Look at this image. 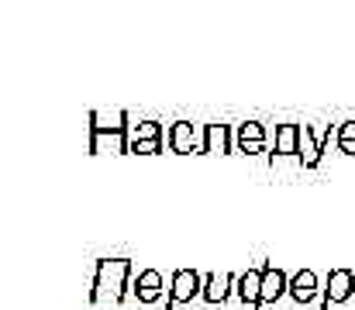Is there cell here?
Masks as SVG:
<instances>
[{"mask_svg": "<svg viewBox=\"0 0 355 310\" xmlns=\"http://www.w3.org/2000/svg\"><path fill=\"white\" fill-rule=\"evenodd\" d=\"M355 293V273L352 269H335L328 273V283H324V304L321 310H331V304H345L352 300Z\"/></svg>", "mask_w": 355, "mask_h": 310, "instance_id": "5", "label": "cell"}, {"mask_svg": "<svg viewBox=\"0 0 355 310\" xmlns=\"http://www.w3.org/2000/svg\"><path fill=\"white\" fill-rule=\"evenodd\" d=\"M131 141H162V124L159 121H138V124H131Z\"/></svg>", "mask_w": 355, "mask_h": 310, "instance_id": "15", "label": "cell"}, {"mask_svg": "<svg viewBox=\"0 0 355 310\" xmlns=\"http://www.w3.org/2000/svg\"><path fill=\"white\" fill-rule=\"evenodd\" d=\"M331 135H338V128L331 131V124L321 131V138L314 135V128L300 124V166H304V169H318V162H321L324 148L331 145Z\"/></svg>", "mask_w": 355, "mask_h": 310, "instance_id": "4", "label": "cell"}, {"mask_svg": "<svg viewBox=\"0 0 355 310\" xmlns=\"http://www.w3.org/2000/svg\"><path fill=\"white\" fill-rule=\"evenodd\" d=\"M162 141H131V155H155Z\"/></svg>", "mask_w": 355, "mask_h": 310, "instance_id": "17", "label": "cell"}, {"mask_svg": "<svg viewBox=\"0 0 355 310\" xmlns=\"http://www.w3.org/2000/svg\"><path fill=\"white\" fill-rule=\"evenodd\" d=\"M166 138H169V145H173L176 155H193V152H200V138H197V128H193L190 121H176Z\"/></svg>", "mask_w": 355, "mask_h": 310, "instance_id": "8", "label": "cell"}, {"mask_svg": "<svg viewBox=\"0 0 355 310\" xmlns=\"http://www.w3.org/2000/svg\"><path fill=\"white\" fill-rule=\"evenodd\" d=\"M335 141H338V152H342V155H355V121L338 124V135H335Z\"/></svg>", "mask_w": 355, "mask_h": 310, "instance_id": "16", "label": "cell"}, {"mask_svg": "<svg viewBox=\"0 0 355 310\" xmlns=\"http://www.w3.org/2000/svg\"><path fill=\"white\" fill-rule=\"evenodd\" d=\"M118 152V155H128L131 152V124H128V114L124 110H114V117H104L101 110L90 114V152Z\"/></svg>", "mask_w": 355, "mask_h": 310, "instance_id": "2", "label": "cell"}, {"mask_svg": "<svg viewBox=\"0 0 355 310\" xmlns=\"http://www.w3.org/2000/svg\"><path fill=\"white\" fill-rule=\"evenodd\" d=\"M276 155H300V124H279Z\"/></svg>", "mask_w": 355, "mask_h": 310, "instance_id": "14", "label": "cell"}, {"mask_svg": "<svg viewBox=\"0 0 355 310\" xmlns=\"http://www.w3.org/2000/svg\"><path fill=\"white\" fill-rule=\"evenodd\" d=\"M262 276H266V266H255V269H248V273L238 276L235 293H238V300H241L245 307L262 310L259 307V300H262Z\"/></svg>", "mask_w": 355, "mask_h": 310, "instance_id": "6", "label": "cell"}, {"mask_svg": "<svg viewBox=\"0 0 355 310\" xmlns=\"http://www.w3.org/2000/svg\"><path fill=\"white\" fill-rule=\"evenodd\" d=\"M290 297L304 307V304H311L314 297H318V273L314 269H300V273H293L290 276Z\"/></svg>", "mask_w": 355, "mask_h": 310, "instance_id": "12", "label": "cell"}, {"mask_svg": "<svg viewBox=\"0 0 355 310\" xmlns=\"http://www.w3.org/2000/svg\"><path fill=\"white\" fill-rule=\"evenodd\" d=\"M238 283V276L232 273H211V276H204V297L200 300H207V304H225L228 297H232V286Z\"/></svg>", "mask_w": 355, "mask_h": 310, "instance_id": "11", "label": "cell"}, {"mask_svg": "<svg viewBox=\"0 0 355 310\" xmlns=\"http://www.w3.org/2000/svg\"><path fill=\"white\" fill-rule=\"evenodd\" d=\"M262 266H266V276H262V300H259V307L262 304H276L279 297L290 293V276L279 266H272V262H262Z\"/></svg>", "mask_w": 355, "mask_h": 310, "instance_id": "7", "label": "cell"}, {"mask_svg": "<svg viewBox=\"0 0 355 310\" xmlns=\"http://www.w3.org/2000/svg\"><path fill=\"white\" fill-rule=\"evenodd\" d=\"M141 304H155V300H162V273L159 269H141L138 273V279H135V290H131Z\"/></svg>", "mask_w": 355, "mask_h": 310, "instance_id": "10", "label": "cell"}, {"mask_svg": "<svg viewBox=\"0 0 355 310\" xmlns=\"http://www.w3.org/2000/svg\"><path fill=\"white\" fill-rule=\"evenodd\" d=\"M262 141H266V131H262L259 121H245V124H238V131H235V148L238 152L255 155V152H262Z\"/></svg>", "mask_w": 355, "mask_h": 310, "instance_id": "13", "label": "cell"}, {"mask_svg": "<svg viewBox=\"0 0 355 310\" xmlns=\"http://www.w3.org/2000/svg\"><path fill=\"white\" fill-rule=\"evenodd\" d=\"M232 152V128L228 124H207L200 138V155H228Z\"/></svg>", "mask_w": 355, "mask_h": 310, "instance_id": "9", "label": "cell"}, {"mask_svg": "<svg viewBox=\"0 0 355 310\" xmlns=\"http://www.w3.org/2000/svg\"><path fill=\"white\" fill-rule=\"evenodd\" d=\"M135 279L138 276L131 269V259H97L90 304H101L104 297H111V304H124L128 290H135Z\"/></svg>", "mask_w": 355, "mask_h": 310, "instance_id": "1", "label": "cell"}, {"mask_svg": "<svg viewBox=\"0 0 355 310\" xmlns=\"http://www.w3.org/2000/svg\"><path fill=\"white\" fill-rule=\"evenodd\" d=\"M197 297H204V276L197 269H176L173 273V283H169L166 310H176L180 304H193Z\"/></svg>", "mask_w": 355, "mask_h": 310, "instance_id": "3", "label": "cell"}]
</instances>
